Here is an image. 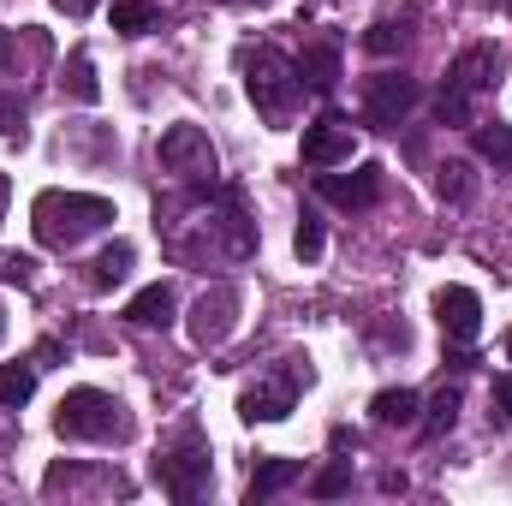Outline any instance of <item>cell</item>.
<instances>
[{
    "mask_svg": "<svg viewBox=\"0 0 512 506\" xmlns=\"http://www.w3.org/2000/svg\"><path fill=\"white\" fill-rule=\"evenodd\" d=\"M6 197H12V179L0 173V221H6Z\"/></svg>",
    "mask_w": 512,
    "mask_h": 506,
    "instance_id": "cell-33",
    "label": "cell"
},
{
    "mask_svg": "<svg viewBox=\"0 0 512 506\" xmlns=\"http://www.w3.org/2000/svg\"><path fill=\"white\" fill-rule=\"evenodd\" d=\"M60 441H131V411L102 387H72L54 411Z\"/></svg>",
    "mask_w": 512,
    "mask_h": 506,
    "instance_id": "cell-4",
    "label": "cell"
},
{
    "mask_svg": "<svg viewBox=\"0 0 512 506\" xmlns=\"http://www.w3.org/2000/svg\"><path fill=\"white\" fill-rule=\"evenodd\" d=\"M0 280L6 286H30L36 280V262L30 256H0Z\"/></svg>",
    "mask_w": 512,
    "mask_h": 506,
    "instance_id": "cell-27",
    "label": "cell"
},
{
    "mask_svg": "<svg viewBox=\"0 0 512 506\" xmlns=\"http://www.w3.org/2000/svg\"><path fill=\"white\" fill-rule=\"evenodd\" d=\"M435 322H441V334L453 346H471L483 334V298L471 286H441L435 292Z\"/></svg>",
    "mask_w": 512,
    "mask_h": 506,
    "instance_id": "cell-11",
    "label": "cell"
},
{
    "mask_svg": "<svg viewBox=\"0 0 512 506\" xmlns=\"http://www.w3.org/2000/svg\"><path fill=\"white\" fill-rule=\"evenodd\" d=\"M435 191H441V203H471V167L465 161H447L441 179H435Z\"/></svg>",
    "mask_w": 512,
    "mask_h": 506,
    "instance_id": "cell-24",
    "label": "cell"
},
{
    "mask_svg": "<svg viewBox=\"0 0 512 506\" xmlns=\"http://www.w3.org/2000/svg\"><path fill=\"white\" fill-rule=\"evenodd\" d=\"M501 66H507V60H501L495 42L465 48V54L447 66V84H441V96H435V120H441V126H477V96L501 84Z\"/></svg>",
    "mask_w": 512,
    "mask_h": 506,
    "instance_id": "cell-2",
    "label": "cell"
},
{
    "mask_svg": "<svg viewBox=\"0 0 512 506\" xmlns=\"http://www.w3.org/2000/svg\"><path fill=\"white\" fill-rule=\"evenodd\" d=\"M102 227H114V203L96 197V191H42L30 203V233L48 251H72Z\"/></svg>",
    "mask_w": 512,
    "mask_h": 506,
    "instance_id": "cell-1",
    "label": "cell"
},
{
    "mask_svg": "<svg viewBox=\"0 0 512 506\" xmlns=\"http://www.w3.org/2000/svg\"><path fill=\"white\" fill-rule=\"evenodd\" d=\"M6 66H12V30L0 24V78H6Z\"/></svg>",
    "mask_w": 512,
    "mask_h": 506,
    "instance_id": "cell-31",
    "label": "cell"
},
{
    "mask_svg": "<svg viewBox=\"0 0 512 506\" xmlns=\"http://www.w3.org/2000/svg\"><path fill=\"white\" fill-rule=\"evenodd\" d=\"M298 477H304V465H298V459H262V465L251 471V489H245V501H251V506L274 501V495H280V489H292Z\"/></svg>",
    "mask_w": 512,
    "mask_h": 506,
    "instance_id": "cell-15",
    "label": "cell"
},
{
    "mask_svg": "<svg viewBox=\"0 0 512 506\" xmlns=\"http://www.w3.org/2000/svg\"><path fill=\"white\" fill-rule=\"evenodd\" d=\"M60 90H66L72 102H84V108H90V102H102V78H96V60H90L84 48L66 60V78H60Z\"/></svg>",
    "mask_w": 512,
    "mask_h": 506,
    "instance_id": "cell-20",
    "label": "cell"
},
{
    "mask_svg": "<svg viewBox=\"0 0 512 506\" xmlns=\"http://www.w3.org/2000/svg\"><path fill=\"white\" fill-rule=\"evenodd\" d=\"M507 358H512V334H507Z\"/></svg>",
    "mask_w": 512,
    "mask_h": 506,
    "instance_id": "cell-35",
    "label": "cell"
},
{
    "mask_svg": "<svg viewBox=\"0 0 512 506\" xmlns=\"http://www.w3.org/2000/svg\"><path fill=\"white\" fill-rule=\"evenodd\" d=\"M161 167L173 173V179H185V185H197V179H215L221 173V161H215V143H209V131L191 126V120H179V126L161 131Z\"/></svg>",
    "mask_w": 512,
    "mask_h": 506,
    "instance_id": "cell-7",
    "label": "cell"
},
{
    "mask_svg": "<svg viewBox=\"0 0 512 506\" xmlns=\"http://www.w3.org/2000/svg\"><path fill=\"white\" fill-rule=\"evenodd\" d=\"M0 340H6V304H0Z\"/></svg>",
    "mask_w": 512,
    "mask_h": 506,
    "instance_id": "cell-34",
    "label": "cell"
},
{
    "mask_svg": "<svg viewBox=\"0 0 512 506\" xmlns=\"http://www.w3.org/2000/svg\"><path fill=\"white\" fill-rule=\"evenodd\" d=\"M54 6H60V12H66V18H84V12H90V6H96V0H54Z\"/></svg>",
    "mask_w": 512,
    "mask_h": 506,
    "instance_id": "cell-32",
    "label": "cell"
},
{
    "mask_svg": "<svg viewBox=\"0 0 512 506\" xmlns=\"http://www.w3.org/2000/svg\"><path fill=\"white\" fill-rule=\"evenodd\" d=\"M405 36H411V12H405V18H376V24L364 30V48H370V54H399Z\"/></svg>",
    "mask_w": 512,
    "mask_h": 506,
    "instance_id": "cell-22",
    "label": "cell"
},
{
    "mask_svg": "<svg viewBox=\"0 0 512 506\" xmlns=\"http://www.w3.org/2000/svg\"><path fill=\"white\" fill-rule=\"evenodd\" d=\"M298 78H304V90H316V96H334V84H340V42H310L304 54H298Z\"/></svg>",
    "mask_w": 512,
    "mask_h": 506,
    "instance_id": "cell-13",
    "label": "cell"
},
{
    "mask_svg": "<svg viewBox=\"0 0 512 506\" xmlns=\"http://www.w3.org/2000/svg\"><path fill=\"white\" fill-rule=\"evenodd\" d=\"M453 423H459V387H441V393L429 399V417H423V435H429V441H441V435H447Z\"/></svg>",
    "mask_w": 512,
    "mask_h": 506,
    "instance_id": "cell-23",
    "label": "cell"
},
{
    "mask_svg": "<svg viewBox=\"0 0 512 506\" xmlns=\"http://www.w3.org/2000/svg\"><path fill=\"white\" fill-rule=\"evenodd\" d=\"M292 251L304 256V262H316V256H322V215H316V209H304V215H298V233H292Z\"/></svg>",
    "mask_w": 512,
    "mask_h": 506,
    "instance_id": "cell-25",
    "label": "cell"
},
{
    "mask_svg": "<svg viewBox=\"0 0 512 506\" xmlns=\"http://www.w3.org/2000/svg\"><path fill=\"white\" fill-rule=\"evenodd\" d=\"M173 310H179L173 286H167V280H155V286H143V292L126 304V322H131V328H167V322H173Z\"/></svg>",
    "mask_w": 512,
    "mask_h": 506,
    "instance_id": "cell-14",
    "label": "cell"
},
{
    "mask_svg": "<svg viewBox=\"0 0 512 506\" xmlns=\"http://www.w3.org/2000/svg\"><path fill=\"white\" fill-rule=\"evenodd\" d=\"M155 483H161V495L179 506L203 501L209 495V441L185 423L161 453H155Z\"/></svg>",
    "mask_w": 512,
    "mask_h": 506,
    "instance_id": "cell-5",
    "label": "cell"
},
{
    "mask_svg": "<svg viewBox=\"0 0 512 506\" xmlns=\"http://www.w3.org/2000/svg\"><path fill=\"white\" fill-rule=\"evenodd\" d=\"M352 489V459H340V465H328L322 477H310V495L316 501H334V495H346Z\"/></svg>",
    "mask_w": 512,
    "mask_h": 506,
    "instance_id": "cell-26",
    "label": "cell"
},
{
    "mask_svg": "<svg viewBox=\"0 0 512 506\" xmlns=\"http://www.w3.org/2000/svg\"><path fill=\"white\" fill-rule=\"evenodd\" d=\"M155 24H161L155 0H114V30L120 36H149Z\"/></svg>",
    "mask_w": 512,
    "mask_h": 506,
    "instance_id": "cell-21",
    "label": "cell"
},
{
    "mask_svg": "<svg viewBox=\"0 0 512 506\" xmlns=\"http://www.w3.org/2000/svg\"><path fill=\"white\" fill-rule=\"evenodd\" d=\"M239 310H245L239 286H209V292H203V298L191 304V340H197L203 352L227 346V340L239 334Z\"/></svg>",
    "mask_w": 512,
    "mask_h": 506,
    "instance_id": "cell-9",
    "label": "cell"
},
{
    "mask_svg": "<svg viewBox=\"0 0 512 506\" xmlns=\"http://www.w3.org/2000/svg\"><path fill=\"white\" fill-rule=\"evenodd\" d=\"M310 381V370L298 364V358H280L268 376L245 387L239 393V417L245 423H280V417H292V405H298V387Z\"/></svg>",
    "mask_w": 512,
    "mask_h": 506,
    "instance_id": "cell-6",
    "label": "cell"
},
{
    "mask_svg": "<svg viewBox=\"0 0 512 506\" xmlns=\"http://www.w3.org/2000/svg\"><path fill=\"white\" fill-rule=\"evenodd\" d=\"M245 90H251L256 114L268 126H286L298 114V96H304V78H298V60H286L280 48H245Z\"/></svg>",
    "mask_w": 512,
    "mask_h": 506,
    "instance_id": "cell-3",
    "label": "cell"
},
{
    "mask_svg": "<svg viewBox=\"0 0 512 506\" xmlns=\"http://www.w3.org/2000/svg\"><path fill=\"white\" fill-rule=\"evenodd\" d=\"M471 143H477V155H483L495 173H512V126H501V120H477V126H471Z\"/></svg>",
    "mask_w": 512,
    "mask_h": 506,
    "instance_id": "cell-17",
    "label": "cell"
},
{
    "mask_svg": "<svg viewBox=\"0 0 512 506\" xmlns=\"http://www.w3.org/2000/svg\"><path fill=\"white\" fill-rule=\"evenodd\" d=\"M501 6H507V12H512V0H501Z\"/></svg>",
    "mask_w": 512,
    "mask_h": 506,
    "instance_id": "cell-36",
    "label": "cell"
},
{
    "mask_svg": "<svg viewBox=\"0 0 512 506\" xmlns=\"http://www.w3.org/2000/svg\"><path fill=\"white\" fill-rule=\"evenodd\" d=\"M370 411H376L382 429H411V423H417V393H411V387H382V393L370 399Z\"/></svg>",
    "mask_w": 512,
    "mask_h": 506,
    "instance_id": "cell-19",
    "label": "cell"
},
{
    "mask_svg": "<svg viewBox=\"0 0 512 506\" xmlns=\"http://www.w3.org/2000/svg\"><path fill=\"white\" fill-rule=\"evenodd\" d=\"M328 447H334V453H340V459H346V453H358V447H364V441H358V429H346V423H340V429H334V435H328Z\"/></svg>",
    "mask_w": 512,
    "mask_h": 506,
    "instance_id": "cell-29",
    "label": "cell"
},
{
    "mask_svg": "<svg viewBox=\"0 0 512 506\" xmlns=\"http://www.w3.org/2000/svg\"><path fill=\"white\" fill-rule=\"evenodd\" d=\"M131 262H137V251H131L126 239H114L108 251L90 262V274H84V280H90V292H114V286L131 274Z\"/></svg>",
    "mask_w": 512,
    "mask_h": 506,
    "instance_id": "cell-16",
    "label": "cell"
},
{
    "mask_svg": "<svg viewBox=\"0 0 512 506\" xmlns=\"http://www.w3.org/2000/svg\"><path fill=\"white\" fill-rule=\"evenodd\" d=\"M36 376H42V364H36V358H18V364H0V405H6V411H18V405H30V393H36Z\"/></svg>",
    "mask_w": 512,
    "mask_h": 506,
    "instance_id": "cell-18",
    "label": "cell"
},
{
    "mask_svg": "<svg viewBox=\"0 0 512 506\" xmlns=\"http://www.w3.org/2000/svg\"><path fill=\"white\" fill-rule=\"evenodd\" d=\"M316 191L328 197V203H340V209H376V197H382V167H352V173H322L316 179Z\"/></svg>",
    "mask_w": 512,
    "mask_h": 506,
    "instance_id": "cell-12",
    "label": "cell"
},
{
    "mask_svg": "<svg viewBox=\"0 0 512 506\" xmlns=\"http://www.w3.org/2000/svg\"><path fill=\"white\" fill-rule=\"evenodd\" d=\"M352 155H358V131H352L346 114H322V120L304 126V167L328 173V167H346Z\"/></svg>",
    "mask_w": 512,
    "mask_h": 506,
    "instance_id": "cell-10",
    "label": "cell"
},
{
    "mask_svg": "<svg viewBox=\"0 0 512 506\" xmlns=\"http://www.w3.org/2000/svg\"><path fill=\"white\" fill-rule=\"evenodd\" d=\"M0 137H24V102L0 96Z\"/></svg>",
    "mask_w": 512,
    "mask_h": 506,
    "instance_id": "cell-28",
    "label": "cell"
},
{
    "mask_svg": "<svg viewBox=\"0 0 512 506\" xmlns=\"http://www.w3.org/2000/svg\"><path fill=\"white\" fill-rule=\"evenodd\" d=\"M417 102H423V84H417V78H405V72H382V78L364 84V126H376V131L405 126Z\"/></svg>",
    "mask_w": 512,
    "mask_h": 506,
    "instance_id": "cell-8",
    "label": "cell"
},
{
    "mask_svg": "<svg viewBox=\"0 0 512 506\" xmlns=\"http://www.w3.org/2000/svg\"><path fill=\"white\" fill-rule=\"evenodd\" d=\"M495 405H501V411L512 417V376H501V381H495Z\"/></svg>",
    "mask_w": 512,
    "mask_h": 506,
    "instance_id": "cell-30",
    "label": "cell"
}]
</instances>
